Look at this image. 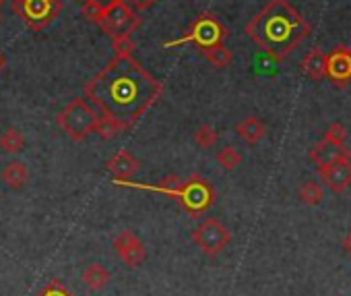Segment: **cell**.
Here are the masks:
<instances>
[{
  "instance_id": "16",
  "label": "cell",
  "mask_w": 351,
  "mask_h": 296,
  "mask_svg": "<svg viewBox=\"0 0 351 296\" xmlns=\"http://www.w3.org/2000/svg\"><path fill=\"white\" fill-rule=\"evenodd\" d=\"M81 277H83L85 286H87L89 290H95V292L104 290V288L110 284V280H112L108 267H104L101 263H89V265L85 267V271H83Z\"/></svg>"
},
{
  "instance_id": "22",
  "label": "cell",
  "mask_w": 351,
  "mask_h": 296,
  "mask_svg": "<svg viewBox=\"0 0 351 296\" xmlns=\"http://www.w3.org/2000/svg\"><path fill=\"white\" fill-rule=\"evenodd\" d=\"M217 141H219V133L211 124H201L195 130V143L203 147V150H211V147L217 145Z\"/></svg>"
},
{
  "instance_id": "17",
  "label": "cell",
  "mask_w": 351,
  "mask_h": 296,
  "mask_svg": "<svg viewBox=\"0 0 351 296\" xmlns=\"http://www.w3.org/2000/svg\"><path fill=\"white\" fill-rule=\"evenodd\" d=\"M0 177H3V181L11 189H21L29 181V170H27V166L23 162H9Z\"/></svg>"
},
{
  "instance_id": "13",
  "label": "cell",
  "mask_w": 351,
  "mask_h": 296,
  "mask_svg": "<svg viewBox=\"0 0 351 296\" xmlns=\"http://www.w3.org/2000/svg\"><path fill=\"white\" fill-rule=\"evenodd\" d=\"M106 168L112 172L114 181H128L141 170V162L128 150H120L106 162Z\"/></svg>"
},
{
  "instance_id": "29",
  "label": "cell",
  "mask_w": 351,
  "mask_h": 296,
  "mask_svg": "<svg viewBox=\"0 0 351 296\" xmlns=\"http://www.w3.org/2000/svg\"><path fill=\"white\" fill-rule=\"evenodd\" d=\"M343 249H345V251H347V253L351 255V232H349V234L345 236V240H343Z\"/></svg>"
},
{
  "instance_id": "25",
  "label": "cell",
  "mask_w": 351,
  "mask_h": 296,
  "mask_svg": "<svg viewBox=\"0 0 351 296\" xmlns=\"http://www.w3.org/2000/svg\"><path fill=\"white\" fill-rule=\"evenodd\" d=\"M324 139L337 145H345L347 141V128L341 122H332L326 130H324Z\"/></svg>"
},
{
  "instance_id": "31",
  "label": "cell",
  "mask_w": 351,
  "mask_h": 296,
  "mask_svg": "<svg viewBox=\"0 0 351 296\" xmlns=\"http://www.w3.org/2000/svg\"><path fill=\"white\" fill-rule=\"evenodd\" d=\"M5 3H7V0H0V9H3V7H5Z\"/></svg>"
},
{
  "instance_id": "2",
  "label": "cell",
  "mask_w": 351,
  "mask_h": 296,
  "mask_svg": "<svg viewBox=\"0 0 351 296\" xmlns=\"http://www.w3.org/2000/svg\"><path fill=\"white\" fill-rule=\"evenodd\" d=\"M310 23L289 0L269 3L246 23V36L273 60H285L310 36Z\"/></svg>"
},
{
  "instance_id": "21",
  "label": "cell",
  "mask_w": 351,
  "mask_h": 296,
  "mask_svg": "<svg viewBox=\"0 0 351 296\" xmlns=\"http://www.w3.org/2000/svg\"><path fill=\"white\" fill-rule=\"evenodd\" d=\"M93 133H95L101 141H110V139H114L116 135L124 133V128H122V124H118L116 120L106 118V116H99V118H97V124H95V128H93Z\"/></svg>"
},
{
  "instance_id": "8",
  "label": "cell",
  "mask_w": 351,
  "mask_h": 296,
  "mask_svg": "<svg viewBox=\"0 0 351 296\" xmlns=\"http://www.w3.org/2000/svg\"><path fill=\"white\" fill-rule=\"evenodd\" d=\"M230 240H232V232L217 218L203 220L193 232V242L205 255H219L230 244Z\"/></svg>"
},
{
  "instance_id": "23",
  "label": "cell",
  "mask_w": 351,
  "mask_h": 296,
  "mask_svg": "<svg viewBox=\"0 0 351 296\" xmlns=\"http://www.w3.org/2000/svg\"><path fill=\"white\" fill-rule=\"evenodd\" d=\"M217 162L223 170H234L242 164V154L236 150L234 145H226L223 150H219V154H217Z\"/></svg>"
},
{
  "instance_id": "27",
  "label": "cell",
  "mask_w": 351,
  "mask_h": 296,
  "mask_svg": "<svg viewBox=\"0 0 351 296\" xmlns=\"http://www.w3.org/2000/svg\"><path fill=\"white\" fill-rule=\"evenodd\" d=\"M124 3H126L130 9H134V11H147V9H151L153 5H157V0H124Z\"/></svg>"
},
{
  "instance_id": "10",
  "label": "cell",
  "mask_w": 351,
  "mask_h": 296,
  "mask_svg": "<svg viewBox=\"0 0 351 296\" xmlns=\"http://www.w3.org/2000/svg\"><path fill=\"white\" fill-rule=\"evenodd\" d=\"M114 251L124 261V265H128V267L143 265V261L147 257V249H145L143 240L132 230H122L114 238Z\"/></svg>"
},
{
  "instance_id": "1",
  "label": "cell",
  "mask_w": 351,
  "mask_h": 296,
  "mask_svg": "<svg viewBox=\"0 0 351 296\" xmlns=\"http://www.w3.org/2000/svg\"><path fill=\"white\" fill-rule=\"evenodd\" d=\"M163 83L132 54H114L110 62L85 85V98L99 116L112 118L130 130L141 116L163 95Z\"/></svg>"
},
{
  "instance_id": "30",
  "label": "cell",
  "mask_w": 351,
  "mask_h": 296,
  "mask_svg": "<svg viewBox=\"0 0 351 296\" xmlns=\"http://www.w3.org/2000/svg\"><path fill=\"white\" fill-rule=\"evenodd\" d=\"M3 69H5V56H3V52H0V73H3Z\"/></svg>"
},
{
  "instance_id": "6",
  "label": "cell",
  "mask_w": 351,
  "mask_h": 296,
  "mask_svg": "<svg viewBox=\"0 0 351 296\" xmlns=\"http://www.w3.org/2000/svg\"><path fill=\"white\" fill-rule=\"evenodd\" d=\"M143 23V17L130 9L124 0H118V3L110 5L101 17L97 19V27L114 42V40H120V38H130Z\"/></svg>"
},
{
  "instance_id": "14",
  "label": "cell",
  "mask_w": 351,
  "mask_h": 296,
  "mask_svg": "<svg viewBox=\"0 0 351 296\" xmlns=\"http://www.w3.org/2000/svg\"><path fill=\"white\" fill-rule=\"evenodd\" d=\"M236 133H238V137H240L244 143L256 145L258 141L265 139L267 126H265V122H263L261 118H256V116H246L244 120H240V122L236 124Z\"/></svg>"
},
{
  "instance_id": "9",
  "label": "cell",
  "mask_w": 351,
  "mask_h": 296,
  "mask_svg": "<svg viewBox=\"0 0 351 296\" xmlns=\"http://www.w3.org/2000/svg\"><path fill=\"white\" fill-rule=\"evenodd\" d=\"M326 79L337 87H347L351 81V48L337 46L326 54Z\"/></svg>"
},
{
  "instance_id": "7",
  "label": "cell",
  "mask_w": 351,
  "mask_h": 296,
  "mask_svg": "<svg viewBox=\"0 0 351 296\" xmlns=\"http://www.w3.org/2000/svg\"><path fill=\"white\" fill-rule=\"evenodd\" d=\"M11 9L29 30L42 32L62 13V0H13Z\"/></svg>"
},
{
  "instance_id": "19",
  "label": "cell",
  "mask_w": 351,
  "mask_h": 296,
  "mask_svg": "<svg viewBox=\"0 0 351 296\" xmlns=\"http://www.w3.org/2000/svg\"><path fill=\"white\" fill-rule=\"evenodd\" d=\"M0 147H3L7 154H19L25 147V137L15 126H11L0 137Z\"/></svg>"
},
{
  "instance_id": "28",
  "label": "cell",
  "mask_w": 351,
  "mask_h": 296,
  "mask_svg": "<svg viewBox=\"0 0 351 296\" xmlns=\"http://www.w3.org/2000/svg\"><path fill=\"white\" fill-rule=\"evenodd\" d=\"M89 3H95V5H99L101 9H108L110 5L118 3V0H89Z\"/></svg>"
},
{
  "instance_id": "18",
  "label": "cell",
  "mask_w": 351,
  "mask_h": 296,
  "mask_svg": "<svg viewBox=\"0 0 351 296\" xmlns=\"http://www.w3.org/2000/svg\"><path fill=\"white\" fill-rule=\"evenodd\" d=\"M201 54L215 67V69H226V67H230L232 65V60H234V56H232V52L223 46V44H217V46H211V48H205V50H201Z\"/></svg>"
},
{
  "instance_id": "24",
  "label": "cell",
  "mask_w": 351,
  "mask_h": 296,
  "mask_svg": "<svg viewBox=\"0 0 351 296\" xmlns=\"http://www.w3.org/2000/svg\"><path fill=\"white\" fill-rule=\"evenodd\" d=\"M34 296H77V294L71 292L60 280H52V282H48L40 292H36Z\"/></svg>"
},
{
  "instance_id": "32",
  "label": "cell",
  "mask_w": 351,
  "mask_h": 296,
  "mask_svg": "<svg viewBox=\"0 0 351 296\" xmlns=\"http://www.w3.org/2000/svg\"><path fill=\"white\" fill-rule=\"evenodd\" d=\"M0 19H3V15H0Z\"/></svg>"
},
{
  "instance_id": "3",
  "label": "cell",
  "mask_w": 351,
  "mask_h": 296,
  "mask_svg": "<svg viewBox=\"0 0 351 296\" xmlns=\"http://www.w3.org/2000/svg\"><path fill=\"white\" fill-rule=\"evenodd\" d=\"M228 38H230V32H228V27L219 21V17L213 15V13H209V11H205V13H201V15L191 23V27L186 30V34H184L182 38L171 40V42H163V48H173V46H182V44H193L195 48L205 50V48L223 44Z\"/></svg>"
},
{
  "instance_id": "20",
  "label": "cell",
  "mask_w": 351,
  "mask_h": 296,
  "mask_svg": "<svg viewBox=\"0 0 351 296\" xmlns=\"http://www.w3.org/2000/svg\"><path fill=\"white\" fill-rule=\"evenodd\" d=\"M298 195H300L302 203L308 205V207H314V205H318V203L322 201V189H320V185L314 183V181H304V183L300 185Z\"/></svg>"
},
{
  "instance_id": "5",
  "label": "cell",
  "mask_w": 351,
  "mask_h": 296,
  "mask_svg": "<svg viewBox=\"0 0 351 296\" xmlns=\"http://www.w3.org/2000/svg\"><path fill=\"white\" fill-rule=\"evenodd\" d=\"M173 199H178V203L182 205V209L191 218H199V216H203L213 205L215 189H213V185L205 177L193 174L186 181L180 183L178 193H176Z\"/></svg>"
},
{
  "instance_id": "15",
  "label": "cell",
  "mask_w": 351,
  "mask_h": 296,
  "mask_svg": "<svg viewBox=\"0 0 351 296\" xmlns=\"http://www.w3.org/2000/svg\"><path fill=\"white\" fill-rule=\"evenodd\" d=\"M302 73L312 81L324 79L326 77V54L320 48H312L302 60Z\"/></svg>"
},
{
  "instance_id": "26",
  "label": "cell",
  "mask_w": 351,
  "mask_h": 296,
  "mask_svg": "<svg viewBox=\"0 0 351 296\" xmlns=\"http://www.w3.org/2000/svg\"><path fill=\"white\" fill-rule=\"evenodd\" d=\"M114 54H132V50H136V44L132 38H120L112 42Z\"/></svg>"
},
{
  "instance_id": "11",
  "label": "cell",
  "mask_w": 351,
  "mask_h": 296,
  "mask_svg": "<svg viewBox=\"0 0 351 296\" xmlns=\"http://www.w3.org/2000/svg\"><path fill=\"white\" fill-rule=\"evenodd\" d=\"M318 174L332 193H343L351 187V160H337L326 166H318Z\"/></svg>"
},
{
  "instance_id": "4",
  "label": "cell",
  "mask_w": 351,
  "mask_h": 296,
  "mask_svg": "<svg viewBox=\"0 0 351 296\" xmlns=\"http://www.w3.org/2000/svg\"><path fill=\"white\" fill-rule=\"evenodd\" d=\"M97 118H99V114L95 112V108L87 100L77 98L56 114V124L62 128V133L69 139L83 141L87 135L93 133Z\"/></svg>"
},
{
  "instance_id": "12",
  "label": "cell",
  "mask_w": 351,
  "mask_h": 296,
  "mask_svg": "<svg viewBox=\"0 0 351 296\" xmlns=\"http://www.w3.org/2000/svg\"><path fill=\"white\" fill-rule=\"evenodd\" d=\"M310 160L318 166H326L337 160H351V150H347L345 145H337V143L322 139L310 150Z\"/></svg>"
}]
</instances>
